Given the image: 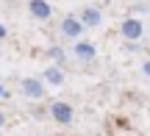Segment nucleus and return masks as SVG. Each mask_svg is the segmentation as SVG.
Instances as JSON below:
<instances>
[{
	"mask_svg": "<svg viewBox=\"0 0 150 136\" xmlns=\"http://www.w3.org/2000/svg\"><path fill=\"white\" fill-rule=\"evenodd\" d=\"M120 33H122L128 42H136V39H142V33H145V25H142V20H125L122 25H120Z\"/></svg>",
	"mask_w": 150,
	"mask_h": 136,
	"instance_id": "7ed1b4c3",
	"label": "nucleus"
},
{
	"mask_svg": "<svg viewBox=\"0 0 150 136\" xmlns=\"http://www.w3.org/2000/svg\"><path fill=\"white\" fill-rule=\"evenodd\" d=\"M81 31H83V22H81L78 17H64V20H61V33H64V36L78 39Z\"/></svg>",
	"mask_w": 150,
	"mask_h": 136,
	"instance_id": "20e7f679",
	"label": "nucleus"
},
{
	"mask_svg": "<svg viewBox=\"0 0 150 136\" xmlns=\"http://www.w3.org/2000/svg\"><path fill=\"white\" fill-rule=\"evenodd\" d=\"M0 97H6V89H3V86H0Z\"/></svg>",
	"mask_w": 150,
	"mask_h": 136,
	"instance_id": "ddd939ff",
	"label": "nucleus"
},
{
	"mask_svg": "<svg viewBox=\"0 0 150 136\" xmlns=\"http://www.w3.org/2000/svg\"><path fill=\"white\" fill-rule=\"evenodd\" d=\"M50 117H53L59 125H70V122L75 120V111H72V106L70 103H64V100H56V103H50Z\"/></svg>",
	"mask_w": 150,
	"mask_h": 136,
	"instance_id": "f257e3e1",
	"label": "nucleus"
},
{
	"mask_svg": "<svg viewBox=\"0 0 150 136\" xmlns=\"http://www.w3.org/2000/svg\"><path fill=\"white\" fill-rule=\"evenodd\" d=\"M78 20L83 22V28H97V25H100V20H103V17H100V11H97V8H83V11H81V17H78Z\"/></svg>",
	"mask_w": 150,
	"mask_h": 136,
	"instance_id": "6e6552de",
	"label": "nucleus"
},
{
	"mask_svg": "<svg viewBox=\"0 0 150 136\" xmlns=\"http://www.w3.org/2000/svg\"><path fill=\"white\" fill-rule=\"evenodd\" d=\"M28 11H31V17H36V20H47V17L53 14L47 0H31V3H28Z\"/></svg>",
	"mask_w": 150,
	"mask_h": 136,
	"instance_id": "39448f33",
	"label": "nucleus"
},
{
	"mask_svg": "<svg viewBox=\"0 0 150 136\" xmlns=\"http://www.w3.org/2000/svg\"><path fill=\"white\" fill-rule=\"evenodd\" d=\"M42 78L50 83V86H61V83H64V72H61V67H59V64L47 67V70L42 72Z\"/></svg>",
	"mask_w": 150,
	"mask_h": 136,
	"instance_id": "0eeeda50",
	"label": "nucleus"
},
{
	"mask_svg": "<svg viewBox=\"0 0 150 136\" xmlns=\"http://www.w3.org/2000/svg\"><path fill=\"white\" fill-rule=\"evenodd\" d=\"M20 92L25 94L28 100H42L45 97V83L39 78H22L20 81Z\"/></svg>",
	"mask_w": 150,
	"mask_h": 136,
	"instance_id": "f03ea898",
	"label": "nucleus"
},
{
	"mask_svg": "<svg viewBox=\"0 0 150 136\" xmlns=\"http://www.w3.org/2000/svg\"><path fill=\"white\" fill-rule=\"evenodd\" d=\"M3 125H6V114L0 111V128H3Z\"/></svg>",
	"mask_w": 150,
	"mask_h": 136,
	"instance_id": "f8f14e48",
	"label": "nucleus"
},
{
	"mask_svg": "<svg viewBox=\"0 0 150 136\" xmlns=\"http://www.w3.org/2000/svg\"><path fill=\"white\" fill-rule=\"evenodd\" d=\"M6 33H8V31H6V25L0 22V39H6Z\"/></svg>",
	"mask_w": 150,
	"mask_h": 136,
	"instance_id": "9b49d317",
	"label": "nucleus"
},
{
	"mask_svg": "<svg viewBox=\"0 0 150 136\" xmlns=\"http://www.w3.org/2000/svg\"><path fill=\"white\" fill-rule=\"evenodd\" d=\"M142 72H145V75H147V78H150V58H147V61H145V64H142Z\"/></svg>",
	"mask_w": 150,
	"mask_h": 136,
	"instance_id": "9d476101",
	"label": "nucleus"
},
{
	"mask_svg": "<svg viewBox=\"0 0 150 136\" xmlns=\"http://www.w3.org/2000/svg\"><path fill=\"white\" fill-rule=\"evenodd\" d=\"M47 56H50V58H56V61H59V67L64 64V50H61V47H50V50H47Z\"/></svg>",
	"mask_w": 150,
	"mask_h": 136,
	"instance_id": "1a4fd4ad",
	"label": "nucleus"
},
{
	"mask_svg": "<svg viewBox=\"0 0 150 136\" xmlns=\"http://www.w3.org/2000/svg\"><path fill=\"white\" fill-rule=\"evenodd\" d=\"M97 56V47L92 42H78L75 44V58H81V61H92Z\"/></svg>",
	"mask_w": 150,
	"mask_h": 136,
	"instance_id": "423d86ee",
	"label": "nucleus"
}]
</instances>
